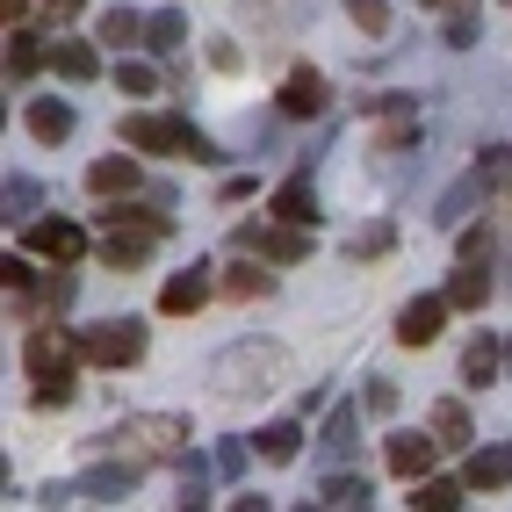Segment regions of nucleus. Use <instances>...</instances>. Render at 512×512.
Masks as SVG:
<instances>
[{
  "label": "nucleus",
  "mask_w": 512,
  "mask_h": 512,
  "mask_svg": "<svg viewBox=\"0 0 512 512\" xmlns=\"http://www.w3.org/2000/svg\"><path fill=\"white\" fill-rule=\"evenodd\" d=\"M80 332H58V325H29L22 339V368H29V383H37V404L44 412H58V404H73V375H80Z\"/></svg>",
  "instance_id": "f257e3e1"
},
{
  "label": "nucleus",
  "mask_w": 512,
  "mask_h": 512,
  "mask_svg": "<svg viewBox=\"0 0 512 512\" xmlns=\"http://www.w3.org/2000/svg\"><path fill=\"white\" fill-rule=\"evenodd\" d=\"M210 383L224 397H260V390L289 383V354L275 347V339H231V347L210 354Z\"/></svg>",
  "instance_id": "f03ea898"
},
{
  "label": "nucleus",
  "mask_w": 512,
  "mask_h": 512,
  "mask_svg": "<svg viewBox=\"0 0 512 512\" xmlns=\"http://www.w3.org/2000/svg\"><path fill=\"white\" fill-rule=\"evenodd\" d=\"M116 138H123L130 152H166V159H195V166H217V159H224V152H217L210 138H202V130H195L188 116H152V109L130 116V109H123Z\"/></svg>",
  "instance_id": "7ed1b4c3"
},
{
  "label": "nucleus",
  "mask_w": 512,
  "mask_h": 512,
  "mask_svg": "<svg viewBox=\"0 0 512 512\" xmlns=\"http://www.w3.org/2000/svg\"><path fill=\"white\" fill-rule=\"evenodd\" d=\"M116 455H130V462H188V440H195V426L181 419V412H138V419H123L116 433H101Z\"/></svg>",
  "instance_id": "20e7f679"
},
{
  "label": "nucleus",
  "mask_w": 512,
  "mask_h": 512,
  "mask_svg": "<svg viewBox=\"0 0 512 512\" xmlns=\"http://www.w3.org/2000/svg\"><path fill=\"white\" fill-rule=\"evenodd\" d=\"M231 246H238V253H253V260L296 267V260H311V224H289V217H275V224H238V231H231Z\"/></svg>",
  "instance_id": "39448f33"
},
{
  "label": "nucleus",
  "mask_w": 512,
  "mask_h": 512,
  "mask_svg": "<svg viewBox=\"0 0 512 512\" xmlns=\"http://www.w3.org/2000/svg\"><path fill=\"white\" fill-rule=\"evenodd\" d=\"M80 354H87V368H130V361H145V325L138 318L80 325Z\"/></svg>",
  "instance_id": "423d86ee"
},
{
  "label": "nucleus",
  "mask_w": 512,
  "mask_h": 512,
  "mask_svg": "<svg viewBox=\"0 0 512 512\" xmlns=\"http://www.w3.org/2000/svg\"><path fill=\"white\" fill-rule=\"evenodd\" d=\"M361 109H368V116H383V130H375V152H404V145H419V101H412V94H368Z\"/></svg>",
  "instance_id": "0eeeda50"
},
{
  "label": "nucleus",
  "mask_w": 512,
  "mask_h": 512,
  "mask_svg": "<svg viewBox=\"0 0 512 512\" xmlns=\"http://www.w3.org/2000/svg\"><path fill=\"white\" fill-rule=\"evenodd\" d=\"M22 246L37 253V260H51V267H65V260L80 267V253H87V231H80L73 217H29V231H22Z\"/></svg>",
  "instance_id": "6e6552de"
},
{
  "label": "nucleus",
  "mask_w": 512,
  "mask_h": 512,
  "mask_svg": "<svg viewBox=\"0 0 512 512\" xmlns=\"http://www.w3.org/2000/svg\"><path fill=\"white\" fill-rule=\"evenodd\" d=\"M448 311H455L448 289H440V296H412V303L397 311V347H433L440 325H448Z\"/></svg>",
  "instance_id": "1a4fd4ad"
},
{
  "label": "nucleus",
  "mask_w": 512,
  "mask_h": 512,
  "mask_svg": "<svg viewBox=\"0 0 512 512\" xmlns=\"http://www.w3.org/2000/svg\"><path fill=\"white\" fill-rule=\"evenodd\" d=\"M73 289H80V275H73V260H65L58 275H44L37 289L15 296V318H22V325H44L51 311H65V303H73Z\"/></svg>",
  "instance_id": "9d476101"
},
{
  "label": "nucleus",
  "mask_w": 512,
  "mask_h": 512,
  "mask_svg": "<svg viewBox=\"0 0 512 512\" xmlns=\"http://www.w3.org/2000/svg\"><path fill=\"white\" fill-rule=\"evenodd\" d=\"M138 469H145V462H130V455H123V462H101V469L73 476V491H80L87 505H123L130 491H138Z\"/></svg>",
  "instance_id": "9b49d317"
},
{
  "label": "nucleus",
  "mask_w": 512,
  "mask_h": 512,
  "mask_svg": "<svg viewBox=\"0 0 512 512\" xmlns=\"http://www.w3.org/2000/svg\"><path fill=\"white\" fill-rule=\"evenodd\" d=\"M433 455H440L433 426H426V433H390V448H383L390 476H404V484H419V476H433Z\"/></svg>",
  "instance_id": "f8f14e48"
},
{
  "label": "nucleus",
  "mask_w": 512,
  "mask_h": 512,
  "mask_svg": "<svg viewBox=\"0 0 512 512\" xmlns=\"http://www.w3.org/2000/svg\"><path fill=\"white\" fill-rule=\"evenodd\" d=\"M505 354H512V347H505L498 332H476L469 347H462V383H469V390H491L498 375H505Z\"/></svg>",
  "instance_id": "ddd939ff"
},
{
  "label": "nucleus",
  "mask_w": 512,
  "mask_h": 512,
  "mask_svg": "<svg viewBox=\"0 0 512 512\" xmlns=\"http://www.w3.org/2000/svg\"><path fill=\"white\" fill-rule=\"evenodd\" d=\"M325 101H332V94H325V73H318V65H296V73L282 80V116H296V123H303V116H325Z\"/></svg>",
  "instance_id": "4468645a"
},
{
  "label": "nucleus",
  "mask_w": 512,
  "mask_h": 512,
  "mask_svg": "<svg viewBox=\"0 0 512 512\" xmlns=\"http://www.w3.org/2000/svg\"><path fill=\"white\" fill-rule=\"evenodd\" d=\"M22 123H29V138H37V145H65V138H73V101L37 94V101L22 109Z\"/></svg>",
  "instance_id": "2eb2a0df"
},
{
  "label": "nucleus",
  "mask_w": 512,
  "mask_h": 512,
  "mask_svg": "<svg viewBox=\"0 0 512 512\" xmlns=\"http://www.w3.org/2000/svg\"><path fill=\"white\" fill-rule=\"evenodd\" d=\"M51 73H58L65 87H87V80L101 73V37H65V44L51 51Z\"/></svg>",
  "instance_id": "dca6fc26"
},
{
  "label": "nucleus",
  "mask_w": 512,
  "mask_h": 512,
  "mask_svg": "<svg viewBox=\"0 0 512 512\" xmlns=\"http://www.w3.org/2000/svg\"><path fill=\"white\" fill-rule=\"evenodd\" d=\"M433 440H440V455H469L476 448V433H469V412H462V397H440L433 412H426Z\"/></svg>",
  "instance_id": "f3484780"
},
{
  "label": "nucleus",
  "mask_w": 512,
  "mask_h": 512,
  "mask_svg": "<svg viewBox=\"0 0 512 512\" xmlns=\"http://www.w3.org/2000/svg\"><path fill=\"white\" fill-rule=\"evenodd\" d=\"M462 484H469V491H505V484H512V440H498V448H469Z\"/></svg>",
  "instance_id": "a211bd4d"
},
{
  "label": "nucleus",
  "mask_w": 512,
  "mask_h": 512,
  "mask_svg": "<svg viewBox=\"0 0 512 512\" xmlns=\"http://www.w3.org/2000/svg\"><path fill=\"white\" fill-rule=\"evenodd\" d=\"M87 195H101V202H116V195H138V159H123V152L94 159V166H87Z\"/></svg>",
  "instance_id": "6ab92c4d"
},
{
  "label": "nucleus",
  "mask_w": 512,
  "mask_h": 512,
  "mask_svg": "<svg viewBox=\"0 0 512 512\" xmlns=\"http://www.w3.org/2000/svg\"><path fill=\"white\" fill-rule=\"evenodd\" d=\"M202 303H210V267H188V275H174L159 289V311L166 318H188V311H202Z\"/></svg>",
  "instance_id": "aec40b11"
},
{
  "label": "nucleus",
  "mask_w": 512,
  "mask_h": 512,
  "mask_svg": "<svg viewBox=\"0 0 512 512\" xmlns=\"http://www.w3.org/2000/svg\"><path fill=\"white\" fill-rule=\"evenodd\" d=\"M275 217H289V224H318V217H325V202H318V181H311V174L282 181V188H275Z\"/></svg>",
  "instance_id": "412c9836"
},
{
  "label": "nucleus",
  "mask_w": 512,
  "mask_h": 512,
  "mask_svg": "<svg viewBox=\"0 0 512 512\" xmlns=\"http://www.w3.org/2000/svg\"><path fill=\"white\" fill-rule=\"evenodd\" d=\"M354 433H361V404H332V419L318 433V455L325 462H347L354 455Z\"/></svg>",
  "instance_id": "4be33fe9"
},
{
  "label": "nucleus",
  "mask_w": 512,
  "mask_h": 512,
  "mask_svg": "<svg viewBox=\"0 0 512 512\" xmlns=\"http://www.w3.org/2000/svg\"><path fill=\"white\" fill-rule=\"evenodd\" d=\"M94 37L109 44V51H130V44H145V15L138 8H101L94 15Z\"/></svg>",
  "instance_id": "5701e85b"
},
{
  "label": "nucleus",
  "mask_w": 512,
  "mask_h": 512,
  "mask_svg": "<svg viewBox=\"0 0 512 512\" xmlns=\"http://www.w3.org/2000/svg\"><path fill=\"white\" fill-rule=\"evenodd\" d=\"M37 65H51L44 37H37V29H15V22H8V87H15V80H29Z\"/></svg>",
  "instance_id": "b1692460"
},
{
  "label": "nucleus",
  "mask_w": 512,
  "mask_h": 512,
  "mask_svg": "<svg viewBox=\"0 0 512 512\" xmlns=\"http://www.w3.org/2000/svg\"><path fill=\"white\" fill-rule=\"evenodd\" d=\"M296 448H303V419H275V426L253 433V455L260 462H296Z\"/></svg>",
  "instance_id": "393cba45"
},
{
  "label": "nucleus",
  "mask_w": 512,
  "mask_h": 512,
  "mask_svg": "<svg viewBox=\"0 0 512 512\" xmlns=\"http://www.w3.org/2000/svg\"><path fill=\"white\" fill-rule=\"evenodd\" d=\"M368 498H375V484H368V476H354V469H332L325 484H318V505H339V512H361Z\"/></svg>",
  "instance_id": "a878e982"
},
{
  "label": "nucleus",
  "mask_w": 512,
  "mask_h": 512,
  "mask_svg": "<svg viewBox=\"0 0 512 512\" xmlns=\"http://www.w3.org/2000/svg\"><path fill=\"white\" fill-rule=\"evenodd\" d=\"M448 303H455V311H484V303H491V275H484V260H462V267H455Z\"/></svg>",
  "instance_id": "bb28decb"
},
{
  "label": "nucleus",
  "mask_w": 512,
  "mask_h": 512,
  "mask_svg": "<svg viewBox=\"0 0 512 512\" xmlns=\"http://www.w3.org/2000/svg\"><path fill=\"white\" fill-rule=\"evenodd\" d=\"M152 246H159V238H145V231H109V238H101V267H123V275H130V267H145Z\"/></svg>",
  "instance_id": "cd10ccee"
},
{
  "label": "nucleus",
  "mask_w": 512,
  "mask_h": 512,
  "mask_svg": "<svg viewBox=\"0 0 512 512\" xmlns=\"http://www.w3.org/2000/svg\"><path fill=\"white\" fill-rule=\"evenodd\" d=\"M101 231H145V238H166V231H174V217H166V210H130V202H116V210H101Z\"/></svg>",
  "instance_id": "c85d7f7f"
},
{
  "label": "nucleus",
  "mask_w": 512,
  "mask_h": 512,
  "mask_svg": "<svg viewBox=\"0 0 512 512\" xmlns=\"http://www.w3.org/2000/svg\"><path fill=\"white\" fill-rule=\"evenodd\" d=\"M469 484H455V476H419L412 484V512H455Z\"/></svg>",
  "instance_id": "c756f323"
},
{
  "label": "nucleus",
  "mask_w": 512,
  "mask_h": 512,
  "mask_svg": "<svg viewBox=\"0 0 512 512\" xmlns=\"http://www.w3.org/2000/svg\"><path fill=\"white\" fill-rule=\"evenodd\" d=\"M145 44L174 58V51L188 44V15H181V8H159V15H145Z\"/></svg>",
  "instance_id": "7c9ffc66"
},
{
  "label": "nucleus",
  "mask_w": 512,
  "mask_h": 512,
  "mask_svg": "<svg viewBox=\"0 0 512 512\" xmlns=\"http://www.w3.org/2000/svg\"><path fill=\"white\" fill-rule=\"evenodd\" d=\"M224 296L231 303H260V296H275V275H267V267H231V275H224Z\"/></svg>",
  "instance_id": "2f4dec72"
},
{
  "label": "nucleus",
  "mask_w": 512,
  "mask_h": 512,
  "mask_svg": "<svg viewBox=\"0 0 512 512\" xmlns=\"http://www.w3.org/2000/svg\"><path fill=\"white\" fill-rule=\"evenodd\" d=\"M484 195H491V181H484V174H469V181H455L448 195H440V210H433V217H440V224H462V217H469V202H484Z\"/></svg>",
  "instance_id": "473e14b6"
},
{
  "label": "nucleus",
  "mask_w": 512,
  "mask_h": 512,
  "mask_svg": "<svg viewBox=\"0 0 512 512\" xmlns=\"http://www.w3.org/2000/svg\"><path fill=\"white\" fill-rule=\"evenodd\" d=\"M397 246V224H383V217H375V224H361L354 238H347V260H383Z\"/></svg>",
  "instance_id": "72a5a7b5"
},
{
  "label": "nucleus",
  "mask_w": 512,
  "mask_h": 512,
  "mask_svg": "<svg viewBox=\"0 0 512 512\" xmlns=\"http://www.w3.org/2000/svg\"><path fill=\"white\" fill-rule=\"evenodd\" d=\"M476 37H484V22H476L469 0H462V8H448V29H440V44H448V51H469Z\"/></svg>",
  "instance_id": "f704fd0d"
},
{
  "label": "nucleus",
  "mask_w": 512,
  "mask_h": 512,
  "mask_svg": "<svg viewBox=\"0 0 512 512\" xmlns=\"http://www.w3.org/2000/svg\"><path fill=\"white\" fill-rule=\"evenodd\" d=\"M0 202H8V224H15V217H37V181H29V174H8Z\"/></svg>",
  "instance_id": "c9c22d12"
},
{
  "label": "nucleus",
  "mask_w": 512,
  "mask_h": 512,
  "mask_svg": "<svg viewBox=\"0 0 512 512\" xmlns=\"http://www.w3.org/2000/svg\"><path fill=\"white\" fill-rule=\"evenodd\" d=\"M347 15H354L361 37H383L390 29V0H347Z\"/></svg>",
  "instance_id": "e433bc0d"
},
{
  "label": "nucleus",
  "mask_w": 512,
  "mask_h": 512,
  "mask_svg": "<svg viewBox=\"0 0 512 512\" xmlns=\"http://www.w3.org/2000/svg\"><path fill=\"white\" fill-rule=\"evenodd\" d=\"M116 87H123V94H159V73H152L145 58H123V65H116Z\"/></svg>",
  "instance_id": "4c0bfd02"
},
{
  "label": "nucleus",
  "mask_w": 512,
  "mask_h": 512,
  "mask_svg": "<svg viewBox=\"0 0 512 512\" xmlns=\"http://www.w3.org/2000/svg\"><path fill=\"white\" fill-rule=\"evenodd\" d=\"M0 282H8V296L37 289V267H29V253H8V260H0Z\"/></svg>",
  "instance_id": "58836bf2"
},
{
  "label": "nucleus",
  "mask_w": 512,
  "mask_h": 512,
  "mask_svg": "<svg viewBox=\"0 0 512 512\" xmlns=\"http://www.w3.org/2000/svg\"><path fill=\"white\" fill-rule=\"evenodd\" d=\"M476 174H484V181L498 188V181L512 174V145H484V159H476Z\"/></svg>",
  "instance_id": "ea45409f"
},
{
  "label": "nucleus",
  "mask_w": 512,
  "mask_h": 512,
  "mask_svg": "<svg viewBox=\"0 0 512 512\" xmlns=\"http://www.w3.org/2000/svg\"><path fill=\"white\" fill-rule=\"evenodd\" d=\"M368 412H375V419L397 412V383H390V375H368Z\"/></svg>",
  "instance_id": "a19ab883"
},
{
  "label": "nucleus",
  "mask_w": 512,
  "mask_h": 512,
  "mask_svg": "<svg viewBox=\"0 0 512 512\" xmlns=\"http://www.w3.org/2000/svg\"><path fill=\"white\" fill-rule=\"evenodd\" d=\"M217 476H224V484L246 476V448H238V440H224V448H217Z\"/></svg>",
  "instance_id": "79ce46f5"
},
{
  "label": "nucleus",
  "mask_w": 512,
  "mask_h": 512,
  "mask_svg": "<svg viewBox=\"0 0 512 512\" xmlns=\"http://www.w3.org/2000/svg\"><path fill=\"white\" fill-rule=\"evenodd\" d=\"M462 260H491V231H484V224L462 231Z\"/></svg>",
  "instance_id": "37998d69"
},
{
  "label": "nucleus",
  "mask_w": 512,
  "mask_h": 512,
  "mask_svg": "<svg viewBox=\"0 0 512 512\" xmlns=\"http://www.w3.org/2000/svg\"><path fill=\"white\" fill-rule=\"evenodd\" d=\"M210 65H217V73H231V65H238V44H224V37H217V44H210Z\"/></svg>",
  "instance_id": "c03bdc74"
},
{
  "label": "nucleus",
  "mask_w": 512,
  "mask_h": 512,
  "mask_svg": "<svg viewBox=\"0 0 512 512\" xmlns=\"http://www.w3.org/2000/svg\"><path fill=\"white\" fill-rule=\"evenodd\" d=\"M87 0H44V15H80Z\"/></svg>",
  "instance_id": "a18cd8bd"
},
{
  "label": "nucleus",
  "mask_w": 512,
  "mask_h": 512,
  "mask_svg": "<svg viewBox=\"0 0 512 512\" xmlns=\"http://www.w3.org/2000/svg\"><path fill=\"white\" fill-rule=\"evenodd\" d=\"M22 8H29V0H0V15H8V22H15V15H22Z\"/></svg>",
  "instance_id": "49530a36"
},
{
  "label": "nucleus",
  "mask_w": 512,
  "mask_h": 512,
  "mask_svg": "<svg viewBox=\"0 0 512 512\" xmlns=\"http://www.w3.org/2000/svg\"><path fill=\"white\" fill-rule=\"evenodd\" d=\"M419 8H440V15H448V8H462V0H419Z\"/></svg>",
  "instance_id": "de8ad7c7"
},
{
  "label": "nucleus",
  "mask_w": 512,
  "mask_h": 512,
  "mask_svg": "<svg viewBox=\"0 0 512 512\" xmlns=\"http://www.w3.org/2000/svg\"><path fill=\"white\" fill-rule=\"evenodd\" d=\"M505 8H512V0H505Z\"/></svg>",
  "instance_id": "09e8293b"
}]
</instances>
